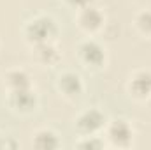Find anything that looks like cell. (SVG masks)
<instances>
[{
	"label": "cell",
	"instance_id": "cell-2",
	"mask_svg": "<svg viewBox=\"0 0 151 150\" xmlns=\"http://www.w3.org/2000/svg\"><path fill=\"white\" fill-rule=\"evenodd\" d=\"M76 60L90 74L106 71L109 64V53L102 41L97 37H84L76 44Z\"/></svg>",
	"mask_w": 151,
	"mask_h": 150
},
{
	"label": "cell",
	"instance_id": "cell-8",
	"mask_svg": "<svg viewBox=\"0 0 151 150\" xmlns=\"http://www.w3.org/2000/svg\"><path fill=\"white\" fill-rule=\"evenodd\" d=\"M127 95L135 103H150L151 101V69L139 67L127 76L125 81Z\"/></svg>",
	"mask_w": 151,
	"mask_h": 150
},
{
	"label": "cell",
	"instance_id": "cell-7",
	"mask_svg": "<svg viewBox=\"0 0 151 150\" xmlns=\"http://www.w3.org/2000/svg\"><path fill=\"white\" fill-rule=\"evenodd\" d=\"M109 117L106 115L104 110L97 106L84 108L74 117V131L77 136H91V134H102L106 125H107Z\"/></svg>",
	"mask_w": 151,
	"mask_h": 150
},
{
	"label": "cell",
	"instance_id": "cell-14",
	"mask_svg": "<svg viewBox=\"0 0 151 150\" xmlns=\"http://www.w3.org/2000/svg\"><path fill=\"white\" fill-rule=\"evenodd\" d=\"M19 147V143L14 140V136L0 131V150H14Z\"/></svg>",
	"mask_w": 151,
	"mask_h": 150
},
{
	"label": "cell",
	"instance_id": "cell-12",
	"mask_svg": "<svg viewBox=\"0 0 151 150\" xmlns=\"http://www.w3.org/2000/svg\"><path fill=\"white\" fill-rule=\"evenodd\" d=\"M132 27L137 36L142 39H151V9H141L132 18Z\"/></svg>",
	"mask_w": 151,
	"mask_h": 150
},
{
	"label": "cell",
	"instance_id": "cell-1",
	"mask_svg": "<svg viewBox=\"0 0 151 150\" xmlns=\"http://www.w3.org/2000/svg\"><path fill=\"white\" fill-rule=\"evenodd\" d=\"M21 36L28 46L42 44V42H58L60 25L51 14L39 12V14L30 16L21 25Z\"/></svg>",
	"mask_w": 151,
	"mask_h": 150
},
{
	"label": "cell",
	"instance_id": "cell-11",
	"mask_svg": "<svg viewBox=\"0 0 151 150\" xmlns=\"http://www.w3.org/2000/svg\"><path fill=\"white\" fill-rule=\"evenodd\" d=\"M30 143L37 150H56L62 147V136L53 127H39L32 133Z\"/></svg>",
	"mask_w": 151,
	"mask_h": 150
},
{
	"label": "cell",
	"instance_id": "cell-9",
	"mask_svg": "<svg viewBox=\"0 0 151 150\" xmlns=\"http://www.w3.org/2000/svg\"><path fill=\"white\" fill-rule=\"evenodd\" d=\"M30 48V58L34 64L42 67V69H55L62 64V51L58 48V42H42V44H34Z\"/></svg>",
	"mask_w": 151,
	"mask_h": 150
},
{
	"label": "cell",
	"instance_id": "cell-13",
	"mask_svg": "<svg viewBox=\"0 0 151 150\" xmlns=\"http://www.w3.org/2000/svg\"><path fill=\"white\" fill-rule=\"evenodd\" d=\"M76 149L81 150H104L107 149V143L102 134H91V136H79L76 141Z\"/></svg>",
	"mask_w": 151,
	"mask_h": 150
},
{
	"label": "cell",
	"instance_id": "cell-5",
	"mask_svg": "<svg viewBox=\"0 0 151 150\" xmlns=\"http://www.w3.org/2000/svg\"><path fill=\"white\" fill-rule=\"evenodd\" d=\"M5 104L7 110L14 117L19 118H28L34 117L40 108V97L34 87L23 88V90H14V92H5Z\"/></svg>",
	"mask_w": 151,
	"mask_h": 150
},
{
	"label": "cell",
	"instance_id": "cell-15",
	"mask_svg": "<svg viewBox=\"0 0 151 150\" xmlns=\"http://www.w3.org/2000/svg\"><path fill=\"white\" fill-rule=\"evenodd\" d=\"M97 0H62V4L69 9V11H79V9H83V7H86V5H91V4H95Z\"/></svg>",
	"mask_w": 151,
	"mask_h": 150
},
{
	"label": "cell",
	"instance_id": "cell-10",
	"mask_svg": "<svg viewBox=\"0 0 151 150\" xmlns=\"http://www.w3.org/2000/svg\"><path fill=\"white\" fill-rule=\"evenodd\" d=\"M2 87L5 92L23 90L34 87V79L25 67H9L2 73Z\"/></svg>",
	"mask_w": 151,
	"mask_h": 150
},
{
	"label": "cell",
	"instance_id": "cell-4",
	"mask_svg": "<svg viewBox=\"0 0 151 150\" xmlns=\"http://www.w3.org/2000/svg\"><path fill=\"white\" fill-rule=\"evenodd\" d=\"M74 23L84 37H97L107 25V16L104 9L95 2L74 12Z\"/></svg>",
	"mask_w": 151,
	"mask_h": 150
},
{
	"label": "cell",
	"instance_id": "cell-6",
	"mask_svg": "<svg viewBox=\"0 0 151 150\" xmlns=\"http://www.w3.org/2000/svg\"><path fill=\"white\" fill-rule=\"evenodd\" d=\"M55 90L63 101L77 103L86 94V81L74 69H62L55 78Z\"/></svg>",
	"mask_w": 151,
	"mask_h": 150
},
{
	"label": "cell",
	"instance_id": "cell-3",
	"mask_svg": "<svg viewBox=\"0 0 151 150\" xmlns=\"http://www.w3.org/2000/svg\"><path fill=\"white\" fill-rule=\"evenodd\" d=\"M106 143L109 149H118V150H128L135 145V127L130 120L123 118V117H116L109 118L107 125L102 133Z\"/></svg>",
	"mask_w": 151,
	"mask_h": 150
}]
</instances>
